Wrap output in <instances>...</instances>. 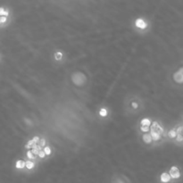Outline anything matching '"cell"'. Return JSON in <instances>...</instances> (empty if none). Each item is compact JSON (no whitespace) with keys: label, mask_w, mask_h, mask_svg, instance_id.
<instances>
[{"label":"cell","mask_w":183,"mask_h":183,"mask_svg":"<svg viewBox=\"0 0 183 183\" xmlns=\"http://www.w3.org/2000/svg\"><path fill=\"white\" fill-rule=\"evenodd\" d=\"M168 173L171 176V180H174V181L179 180L181 177V172L180 169L177 167V166H171Z\"/></svg>","instance_id":"6da1fadb"},{"label":"cell","mask_w":183,"mask_h":183,"mask_svg":"<svg viewBox=\"0 0 183 183\" xmlns=\"http://www.w3.org/2000/svg\"><path fill=\"white\" fill-rule=\"evenodd\" d=\"M150 130H154V131H156V132H157V133H159L160 135H162V134H164V128H163L162 126H160V125H159L158 122H153L152 126H151Z\"/></svg>","instance_id":"7a4b0ae2"},{"label":"cell","mask_w":183,"mask_h":183,"mask_svg":"<svg viewBox=\"0 0 183 183\" xmlns=\"http://www.w3.org/2000/svg\"><path fill=\"white\" fill-rule=\"evenodd\" d=\"M171 178L168 172H163L160 175V182L161 183H170L171 181Z\"/></svg>","instance_id":"3957f363"},{"label":"cell","mask_w":183,"mask_h":183,"mask_svg":"<svg viewBox=\"0 0 183 183\" xmlns=\"http://www.w3.org/2000/svg\"><path fill=\"white\" fill-rule=\"evenodd\" d=\"M135 25H136V27L139 28V29H145V28H147V22H146L143 19H140V18H138V19L136 20Z\"/></svg>","instance_id":"277c9868"},{"label":"cell","mask_w":183,"mask_h":183,"mask_svg":"<svg viewBox=\"0 0 183 183\" xmlns=\"http://www.w3.org/2000/svg\"><path fill=\"white\" fill-rule=\"evenodd\" d=\"M150 136L152 137V140H154V141H157V140L161 139V137H162V136L159 133H157L154 130H150Z\"/></svg>","instance_id":"5b68a950"},{"label":"cell","mask_w":183,"mask_h":183,"mask_svg":"<svg viewBox=\"0 0 183 183\" xmlns=\"http://www.w3.org/2000/svg\"><path fill=\"white\" fill-rule=\"evenodd\" d=\"M9 9L5 8V6H0V16H6L9 17Z\"/></svg>","instance_id":"8992f818"},{"label":"cell","mask_w":183,"mask_h":183,"mask_svg":"<svg viewBox=\"0 0 183 183\" xmlns=\"http://www.w3.org/2000/svg\"><path fill=\"white\" fill-rule=\"evenodd\" d=\"M8 21H9L8 17H6V16H0V28L5 26L8 23Z\"/></svg>","instance_id":"52a82bcc"},{"label":"cell","mask_w":183,"mask_h":183,"mask_svg":"<svg viewBox=\"0 0 183 183\" xmlns=\"http://www.w3.org/2000/svg\"><path fill=\"white\" fill-rule=\"evenodd\" d=\"M173 78H174V80H175L177 82H179V83H181V82H183V76L181 75V73H180V72H178V73H174Z\"/></svg>","instance_id":"ba28073f"},{"label":"cell","mask_w":183,"mask_h":183,"mask_svg":"<svg viewBox=\"0 0 183 183\" xmlns=\"http://www.w3.org/2000/svg\"><path fill=\"white\" fill-rule=\"evenodd\" d=\"M142 139H143V141H144L145 143H147V144H150L153 141L150 134H144L143 137H142Z\"/></svg>","instance_id":"9c48e42d"},{"label":"cell","mask_w":183,"mask_h":183,"mask_svg":"<svg viewBox=\"0 0 183 183\" xmlns=\"http://www.w3.org/2000/svg\"><path fill=\"white\" fill-rule=\"evenodd\" d=\"M25 167V162L23 160H18L15 163L16 169H22Z\"/></svg>","instance_id":"30bf717a"},{"label":"cell","mask_w":183,"mask_h":183,"mask_svg":"<svg viewBox=\"0 0 183 183\" xmlns=\"http://www.w3.org/2000/svg\"><path fill=\"white\" fill-rule=\"evenodd\" d=\"M151 123L152 122H151V121L148 118H145V119L141 120V122H140L141 126H147V127H149L151 125Z\"/></svg>","instance_id":"8fae6325"},{"label":"cell","mask_w":183,"mask_h":183,"mask_svg":"<svg viewBox=\"0 0 183 183\" xmlns=\"http://www.w3.org/2000/svg\"><path fill=\"white\" fill-rule=\"evenodd\" d=\"M167 136L170 138H175L176 136H177V133H176V130L175 129H171V130L168 131Z\"/></svg>","instance_id":"7c38bea8"},{"label":"cell","mask_w":183,"mask_h":183,"mask_svg":"<svg viewBox=\"0 0 183 183\" xmlns=\"http://www.w3.org/2000/svg\"><path fill=\"white\" fill-rule=\"evenodd\" d=\"M25 166L27 167V169L31 170L32 168L34 167V163L32 161H31V160H28V161L25 162Z\"/></svg>","instance_id":"4fadbf2b"},{"label":"cell","mask_w":183,"mask_h":183,"mask_svg":"<svg viewBox=\"0 0 183 183\" xmlns=\"http://www.w3.org/2000/svg\"><path fill=\"white\" fill-rule=\"evenodd\" d=\"M99 114H100L101 116H103V117L107 116V109H106V108H102V109H100V111H99Z\"/></svg>","instance_id":"5bb4252c"},{"label":"cell","mask_w":183,"mask_h":183,"mask_svg":"<svg viewBox=\"0 0 183 183\" xmlns=\"http://www.w3.org/2000/svg\"><path fill=\"white\" fill-rule=\"evenodd\" d=\"M62 57H63V54H62L61 52H56V54H55V58H56V60H61Z\"/></svg>","instance_id":"9a60e30c"},{"label":"cell","mask_w":183,"mask_h":183,"mask_svg":"<svg viewBox=\"0 0 183 183\" xmlns=\"http://www.w3.org/2000/svg\"><path fill=\"white\" fill-rule=\"evenodd\" d=\"M175 138L177 142H183V134H177Z\"/></svg>","instance_id":"2e32d148"},{"label":"cell","mask_w":183,"mask_h":183,"mask_svg":"<svg viewBox=\"0 0 183 183\" xmlns=\"http://www.w3.org/2000/svg\"><path fill=\"white\" fill-rule=\"evenodd\" d=\"M34 144H35V143H34V142H33V140L31 139V140H30V141L28 142V144H27V145L25 146V148H27V149H30V148H31V147H32V146H33Z\"/></svg>","instance_id":"e0dca14e"},{"label":"cell","mask_w":183,"mask_h":183,"mask_svg":"<svg viewBox=\"0 0 183 183\" xmlns=\"http://www.w3.org/2000/svg\"><path fill=\"white\" fill-rule=\"evenodd\" d=\"M140 130L141 131H144V132H148L150 130V128L147 127V126H141L140 127Z\"/></svg>","instance_id":"ac0fdd59"},{"label":"cell","mask_w":183,"mask_h":183,"mask_svg":"<svg viewBox=\"0 0 183 183\" xmlns=\"http://www.w3.org/2000/svg\"><path fill=\"white\" fill-rule=\"evenodd\" d=\"M44 152H45V154H51V148L49 147H45V148H44V150H43Z\"/></svg>","instance_id":"d6986e66"},{"label":"cell","mask_w":183,"mask_h":183,"mask_svg":"<svg viewBox=\"0 0 183 183\" xmlns=\"http://www.w3.org/2000/svg\"><path fill=\"white\" fill-rule=\"evenodd\" d=\"M27 156L30 158V159H34L35 158V155L32 154V152H31V150H29V151H27Z\"/></svg>","instance_id":"ffe728a7"},{"label":"cell","mask_w":183,"mask_h":183,"mask_svg":"<svg viewBox=\"0 0 183 183\" xmlns=\"http://www.w3.org/2000/svg\"><path fill=\"white\" fill-rule=\"evenodd\" d=\"M37 146H38V145H37ZM31 151L32 152V154H33L34 155H38V154H39V151L38 150V148H37V147H35V148H32Z\"/></svg>","instance_id":"44dd1931"},{"label":"cell","mask_w":183,"mask_h":183,"mask_svg":"<svg viewBox=\"0 0 183 183\" xmlns=\"http://www.w3.org/2000/svg\"><path fill=\"white\" fill-rule=\"evenodd\" d=\"M40 158H44L45 156H46V154H45V152L43 151V150H41V151H39V154H38Z\"/></svg>","instance_id":"7402d4cb"},{"label":"cell","mask_w":183,"mask_h":183,"mask_svg":"<svg viewBox=\"0 0 183 183\" xmlns=\"http://www.w3.org/2000/svg\"><path fill=\"white\" fill-rule=\"evenodd\" d=\"M39 146L40 147H43V146H45V144H46V140L44 139V138H42V139H39Z\"/></svg>","instance_id":"603a6c76"},{"label":"cell","mask_w":183,"mask_h":183,"mask_svg":"<svg viewBox=\"0 0 183 183\" xmlns=\"http://www.w3.org/2000/svg\"><path fill=\"white\" fill-rule=\"evenodd\" d=\"M32 140H33V142H34V143H36V144H37V143L39 141V137H38V136H36V137H34L33 138H32Z\"/></svg>","instance_id":"cb8c5ba5"},{"label":"cell","mask_w":183,"mask_h":183,"mask_svg":"<svg viewBox=\"0 0 183 183\" xmlns=\"http://www.w3.org/2000/svg\"><path fill=\"white\" fill-rule=\"evenodd\" d=\"M131 107H133L134 109H137V107H138V104L136 103V102H132V104H131Z\"/></svg>","instance_id":"d4e9b609"},{"label":"cell","mask_w":183,"mask_h":183,"mask_svg":"<svg viewBox=\"0 0 183 183\" xmlns=\"http://www.w3.org/2000/svg\"><path fill=\"white\" fill-rule=\"evenodd\" d=\"M180 73H181V74L183 76V68H181V69L180 70Z\"/></svg>","instance_id":"484cf974"}]
</instances>
